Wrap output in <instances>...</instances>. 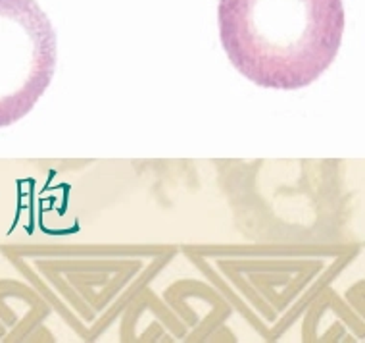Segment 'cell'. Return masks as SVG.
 I'll return each instance as SVG.
<instances>
[{"label":"cell","mask_w":365,"mask_h":343,"mask_svg":"<svg viewBox=\"0 0 365 343\" xmlns=\"http://www.w3.org/2000/svg\"><path fill=\"white\" fill-rule=\"evenodd\" d=\"M221 46L262 89L298 91L329 70L344 35L342 0H220Z\"/></svg>","instance_id":"cell-1"},{"label":"cell","mask_w":365,"mask_h":343,"mask_svg":"<svg viewBox=\"0 0 365 343\" xmlns=\"http://www.w3.org/2000/svg\"><path fill=\"white\" fill-rule=\"evenodd\" d=\"M56 56V31L37 0H0V129L35 109Z\"/></svg>","instance_id":"cell-2"}]
</instances>
